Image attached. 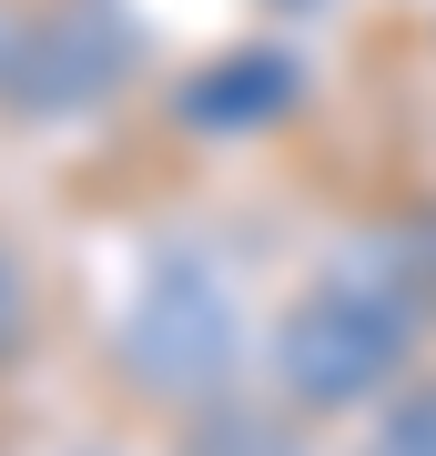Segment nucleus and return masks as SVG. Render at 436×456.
I'll list each match as a JSON object with an SVG mask.
<instances>
[{"instance_id": "f257e3e1", "label": "nucleus", "mask_w": 436, "mask_h": 456, "mask_svg": "<svg viewBox=\"0 0 436 456\" xmlns=\"http://www.w3.org/2000/svg\"><path fill=\"white\" fill-rule=\"evenodd\" d=\"M426 284L386 254H335L325 274H305L264 325V386L284 395L305 426L366 416L416 375L426 355Z\"/></svg>"}, {"instance_id": "f03ea898", "label": "nucleus", "mask_w": 436, "mask_h": 456, "mask_svg": "<svg viewBox=\"0 0 436 456\" xmlns=\"http://www.w3.org/2000/svg\"><path fill=\"white\" fill-rule=\"evenodd\" d=\"M243 355H254V325H243L234 264H213L203 244H162L112 314V375L143 406L193 416L224 386H243Z\"/></svg>"}, {"instance_id": "7ed1b4c3", "label": "nucleus", "mask_w": 436, "mask_h": 456, "mask_svg": "<svg viewBox=\"0 0 436 456\" xmlns=\"http://www.w3.org/2000/svg\"><path fill=\"white\" fill-rule=\"evenodd\" d=\"M294 426H305V416H294L275 386H264V395L224 386L213 406L183 416V456H305V446H294Z\"/></svg>"}, {"instance_id": "20e7f679", "label": "nucleus", "mask_w": 436, "mask_h": 456, "mask_svg": "<svg viewBox=\"0 0 436 456\" xmlns=\"http://www.w3.org/2000/svg\"><path fill=\"white\" fill-rule=\"evenodd\" d=\"M284 102H294L284 51H234L224 71H203V82L183 92V112L193 122H264V112H284Z\"/></svg>"}, {"instance_id": "39448f33", "label": "nucleus", "mask_w": 436, "mask_h": 456, "mask_svg": "<svg viewBox=\"0 0 436 456\" xmlns=\"http://www.w3.org/2000/svg\"><path fill=\"white\" fill-rule=\"evenodd\" d=\"M356 456H436V365H416L386 406H366Z\"/></svg>"}, {"instance_id": "423d86ee", "label": "nucleus", "mask_w": 436, "mask_h": 456, "mask_svg": "<svg viewBox=\"0 0 436 456\" xmlns=\"http://www.w3.org/2000/svg\"><path fill=\"white\" fill-rule=\"evenodd\" d=\"M31 345V264H21V244L0 233V365Z\"/></svg>"}]
</instances>
